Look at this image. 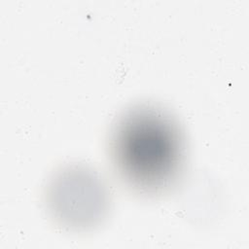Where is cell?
<instances>
[{
	"label": "cell",
	"instance_id": "cell-1",
	"mask_svg": "<svg viewBox=\"0 0 249 249\" xmlns=\"http://www.w3.org/2000/svg\"><path fill=\"white\" fill-rule=\"evenodd\" d=\"M109 154L125 187L140 195H161L176 185L184 170L185 137L168 111L152 104L134 105L113 124Z\"/></svg>",
	"mask_w": 249,
	"mask_h": 249
},
{
	"label": "cell",
	"instance_id": "cell-2",
	"mask_svg": "<svg viewBox=\"0 0 249 249\" xmlns=\"http://www.w3.org/2000/svg\"><path fill=\"white\" fill-rule=\"evenodd\" d=\"M47 212L62 229L84 231L99 226L110 205L107 186L91 167L71 164L57 170L45 191Z\"/></svg>",
	"mask_w": 249,
	"mask_h": 249
}]
</instances>
